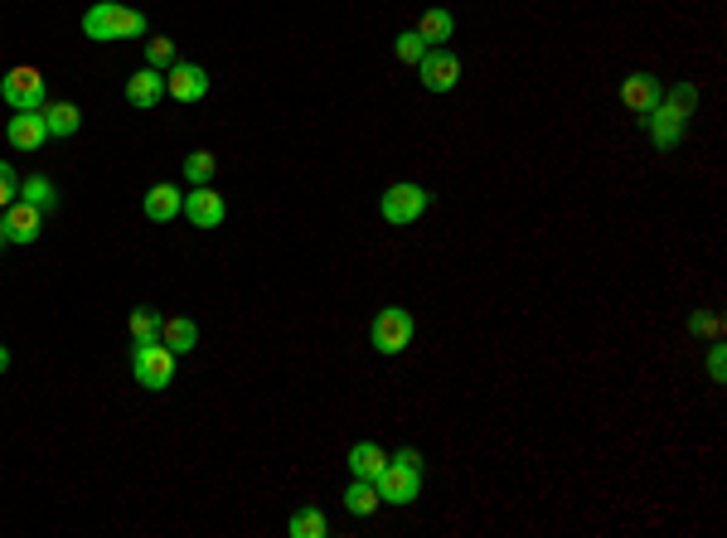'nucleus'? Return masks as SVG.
Listing matches in <instances>:
<instances>
[{"label": "nucleus", "instance_id": "nucleus-1", "mask_svg": "<svg viewBox=\"0 0 727 538\" xmlns=\"http://www.w3.org/2000/svg\"><path fill=\"white\" fill-rule=\"evenodd\" d=\"M83 34L97 39V44H112V39H146L151 25H146V15L141 10H131V5H117V0H93L88 10H83Z\"/></svg>", "mask_w": 727, "mask_h": 538}, {"label": "nucleus", "instance_id": "nucleus-2", "mask_svg": "<svg viewBox=\"0 0 727 538\" xmlns=\"http://www.w3.org/2000/svg\"><path fill=\"white\" fill-rule=\"evenodd\" d=\"M694 102H698V88L694 83H679L674 93H664L655 102V112H645V127H650V141L660 151H674L679 136H684V122L694 117Z\"/></svg>", "mask_w": 727, "mask_h": 538}, {"label": "nucleus", "instance_id": "nucleus-3", "mask_svg": "<svg viewBox=\"0 0 727 538\" xmlns=\"http://www.w3.org/2000/svg\"><path fill=\"white\" fill-rule=\"evenodd\" d=\"M0 97L10 112H39L49 102V78L34 64H15L5 78H0Z\"/></svg>", "mask_w": 727, "mask_h": 538}, {"label": "nucleus", "instance_id": "nucleus-4", "mask_svg": "<svg viewBox=\"0 0 727 538\" xmlns=\"http://www.w3.org/2000/svg\"><path fill=\"white\" fill-rule=\"evenodd\" d=\"M175 349H165L160 340H141V345L131 349V379L141 383L146 393H160V388H170L175 379Z\"/></svg>", "mask_w": 727, "mask_h": 538}, {"label": "nucleus", "instance_id": "nucleus-5", "mask_svg": "<svg viewBox=\"0 0 727 538\" xmlns=\"http://www.w3.org/2000/svg\"><path fill=\"white\" fill-rule=\"evenodd\" d=\"M432 209V194L422 190V185H412V180H403V185H388L379 199V214L393 228H408V223H417L422 214Z\"/></svg>", "mask_w": 727, "mask_h": 538}, {"label": "nucleus", "instance_id": "nucleus-6", "mask_svg": "<svg viewBox=\"0 0 727 538\" xmlns=\"http://www.w3.org/2000/svg\"><path fill=\"white\" fill-rule=\"evenodd\" d=\"M369 345L379 354H403L412 345V316L403 306H383L374 316V325H369Z\"/></svg>", "mask_w": 727, "mask_h": 538}, {"label": "nucleus", "instance_id": "nucleus-7", "mask_svg": "<svg viewBox=\"0 0 727 538\" xmlns=\"http://www.w3.org/2000/svg\"><path fill=\"white\" fill-rule=\"evenodd\" d=\"M374 490H379L383 505H417V500H422V471L388 461V466L374 475Z\"/></svg>", "mask_w": 727, "mask_h": 538}, {"label": "nucleus", "instance_id": "nucleus-8", "mask_svg": "<svg viewBox=\"0 0 727 538\" xmlns=\"http://www.w3.org/2000/svg\"><path fill=\"white\" fill-rule=\"evenodd\" d=\"M417 73H422V88H427V93H451V88L461 83V59H456L451 49H427L422 64H417Z\"/></svg>", "mask_w": 727, "mask_h": 538}, {"label": "nucleus", "instance_id": "nucleus-9", "mask_svg": "<svg viewBox=\"0 0 727 538\" xmlns=\"http://www.w3.org/2000/svg\"><path fill=\"white\" fill-rule=\"evenodd\" d=\"M180 214H185L194 228H219V223L228 219V204H223V194L214 190V185H190Z\"/></svg>", "mask_w": 727, "mask_h": 538}, {"label": "nucleus", "instance_id": "nucleus-10", "mask_svg": "<svg viewBox=\"0 0 727 538\" xmlns=\"http://www.w3.org/2000/svg\"><path fill=\"white\" fill-rule=\"evenodd\" d=\"M204 93H209V73L199 64H170L165 68V97H175V102H199Z\"/></svg>", "mask_w": 727, "mask_h": 538}, {"label": "nucleus", "instance_id": "nucleus-11", "mask_svg": "<svg viewBox=\"0 0 727 538\" xmlns=\"http://www.w3.org/2000/svg\"><path fill=\"white\" fill-rule=\"evenodd\" d=\"M5 233H10V243H39V233H44V209H34L30 199H15V204L5 209Z\"/></svg>", "mask_w": 727, "mask_h": 538}, {"label": "nucleus", "instance_id": "nucleus-12", "mask_svg": "<svg viewBox=\"0 0 727 538\" xmlns=\"http://www.w3.org/2000/svg\"><path fill=\"white\" fill-rule=\"evenodd\" d=\"M5 141H10L15 151H39V146L49 141V127H44L39 112H15V117L5 122Z\"/></svg>", "mask_w": 727, "mask_h": 538}, {"label": "nucleus", "instance_id": "nucleus-13", "mask_svg": "<svg viewBox=\"0 0 727 538\" xmlns=\"http://www.w3.org/2000/svg\"><path fill=\"white\" fill-rule=\"evenodd\" d=\"M660 97H664V88H660V78H655V73H631V78L621 83V102H626L631 112H640V117H645V112H655V102H660Z\"/></svg>", "mask_w": 727, "mask_h": 538}, {"label": "nucleus", "instance_id": "nucleus-14", "mask_svg": "<svg viewBox=\"0 0 727 538\" xmlns=\"http://www.w3.org/2000/svg\"><path fill=\"white\" fill-rule=\"evenodd\" d=\"M160 97H165V73H160V68L146 64L141 73H131V78H127V102H131V107L151 112Z\"/></svg>", "mask_w": 727, "mask_h": 538}, {"label": "nucleus", "instance_id": "nucleus-15", "mask_svg": "<svg viewBox=\"0 0 727 538\" xmlns=\"http://www.w3.org/2000/svg\"><path fill=\"white\" fill-rule=\"evenodd\" d=\"M141 209H146L151 223H170L180 209H185V190H180V185H151L146 199H141Z\"/></svg>", "mask_w": 727, "mask_h": 538}, {"label": "nucleus", "instance_id": "nucleus-16", "mask_svg": "<svg viewBox=\"0 0 727 538\" xmlns=\"http://www.w3.org/2000/svg\"><path fill=\"white\" fill-rule=\"evenodd\" d=\"M160 345L175 349V354H190V349L199 345V325H194L190 316H165V325H160Z\"/></svg>", "mask_w": 727, "mask_h": 538}, {"label": "nucleus", "instance_id": "nucleus-17", "mask_svg": "<svg viewBox=\"0 0 727 538\" xmlns=\"http://www.w3.org/2000/svg\"><path fill=\"white\" fill-rule=\"evenodd\" d=\"M39 117H44L49 136H73V131L83 127V112H78L73 102H44V107H39Z\"/></svg>", "mask_w": 727, "mask_h": 538}, {"label": "nucleus", "instance_id": "nucleus-18", "mask_svg": "<svg viewBox=\"0 0 727 538\" xmlns=\"http://www.w3.org/2000/svg\"><path fill=\"white\" fill-rule=\"evenodd\" d=\"M417 34L427 39V49H442L446 39L456 34V15H451V10H442V5H437V10H427V15L417 20Z\"/></svg>", "mask_w": 727, "mask_h": 538}, {"label": "nucleus", "instance_id": "nucleus-19", "mask_svg": "<svg viewBox=\"0 0 727 538\" xmlns=\"http://www.w3.org/2000/svg\"><path fill=\"white\" fill-rule=\"evenodd\" d=\"M383 466H388L383 446H374V442H354V446H349V475H359V480H374Z\"/></svg>", "mask_w": 727, "mask_h": 538}, {"label": "nucleus", "instance_id": "nucleus-20", "mask_svg": "<svg viewBox=\"0 0 727 538\" xmlns=\"http://www.w3.org/2000/svg\"><path fill=\"white\" fill-rule=\"evenodd\" d=\"M383 500H379V490H374V480H349V490H345V509L354 514V519H369L374 509H379Z\"/></svg>", "mask_w": 727, "mask_h": 538}, {"label": "nucleus", "instance_id": "nucleus-21", "mask_svg": "<svg viewBox=\"0 0 727 538\" xmlns=\"http://www.w3.org/2000/svg\"><path fill=\"white\" fill-rule=\"evenodd\" d=\"M160 325H165V316H160L156 306H136L127 320L131 330V345H141V340H160Z\"/></svg>", "mask_w": 727, "mask_h": 538}, {"label": "nucleus", "instance_id": "nucleus-22", "mask_svg": "<svg viewBox=\"0 0 727 538\" xmlns=\"http://www.w3.org/2000/svg\"><path fill=\"white\" fill-rule=\"evenodd\" d=\"M20 199H30L34 209H44V214H49V209L59 204V190H54V180H49V175H30V180H20Z\"/></svg>", "mask_w": 727, "mask_h": 538}, {"label": "nucleus", "instance_id": "nucleus-23", "mask_svg": "<svg viewBox=\"0 0 727 538\" xmlns=\"http://www.w3.org/2000/svg\"><path fill=\"white\" fill-rule=\"evenodd\" d=\"M286 534H291V538H325V534H330V524H325V514H320V509H296V514H291V524H286Z\"/></svg>", "mask_w": 727, "mask_h": 538}, {"label": "nucleus", "instance_id": "nucleus-24", "mask_svg": "<svg viewBox=\"0 0 727 538\" xmlns=\"http://www.w3.org/2000/svg\"><path fill=\"white\" fill-rule=\"evenodd\" d=\"M214 170H219L214 151H190V156H185V180H190V185H209Z\"/></svg>", "mask_w": 727, "mask_h": 538}, {"label": "nucleus", "instance_id": "nucleus-25", "mask_svg": "<svg viewBox=\"0 0 727 538\" xmlns=\"http://www.w3.org/2000/svg\"><path fill=\"white\" fill-rule=\"evenodd\" d=\"M146 64L160 68V73H165L170 64H180V59H175V39H165V34H156V39H146Z\"/></svg>", "mask_w": 727, "mask_h": 538}, {"label": "nucleus", "instance_id": "nucleus-26", "mask_svg": "<svg viewBox=\"0 0 727 538\" xmlns=\"http://www.w3.org/2000/svg\"><path fill=\"white\" fill-rule=\"evenodd\" d=\"M393 54H398L403 64H422V54H427V39H422L417 30L398 34V39H393Z\"/></svg>", "mask_w": 727, "mask_h": 538}, {"label": "nucleus", "instance_id": "nucleus-27", "mask_svg": "<svg viewBox=\"0 0 727 538\" xmlns=\"http://www.w3.org/2000/svg\"><path fill=\"white\" fill-rule=\"evenodd\" d=\"M15 199H20V175H15L10 160H0V214H5Z\"/></svg>", "mask_w": 727, "mask_h": 538}, {"label": "nucleus", "instance_id": "nucleus-28", "mask_svg": "<svg viewBox=\"0 0 727 538\" xmlns=\"http://www.w3.org/2000/svg\"><path fill=\"white\" fill-rule=\"evenodd\" d=\"M689 330H694V335H713V340H718V335H723V316H713V311H694V316H689Z\"/></svg>", "mask_w": 727, "mask_h": 538}, {"label": "nucleus", "instance_id": "nucleus-29", "mask_svg": "<svg viewBox=\"0 0 727 538\" xmlns=\"http://www.w3.org/2000/svg\"><path fill=\"white\" fill-rule=\"evenodd\" d=\"M723 374H727V354H723V345H713L708 349V379L723 383Z\"/></svg>", "mask_w": 727, "mask_h": 538}, {"label": "nucleus", "instance_id": "nucleus-30", "mask_svg": "<svg viewBox=\"0 0 727 538\" xmlns=\"http://www.w3.org/2000/svg\"><path fill=\"white\" fill-rule=\"evenodd\" d=\"M388 461H398V466H412V471H422V451H417V446H403V451H393Z\"/></svg>", "mask_w": 727, "mask_h": 538}, {"label": "nucleus", "instance_id": "nucleus-31", "mask_svg": "<svg viewBox=\"0 0 727 538\" xmlns=\"http://www.w3.org/2000/svg\"><path fill=\"white\" fill-rule=\"evenodd\" d=\"M5 369H10V349L0 345V374H5Z\"/></svg>", "mask_w": 727, "mask_h": 538}, {"label": "nucleus", "instance_id": "nucleus-32", "mask_svg": "<svg viewBox=\"0 0 727 538\" xmlns=\"http://www.w3.org/2000/svg\"><path fill=\"white\" fill-rule=\"evenodd\" d=\"M5 243H10V233H5V214H0V248H5Z\"/></svg>", "mask_w": 727, "mask_h": 538}]
</instances>
